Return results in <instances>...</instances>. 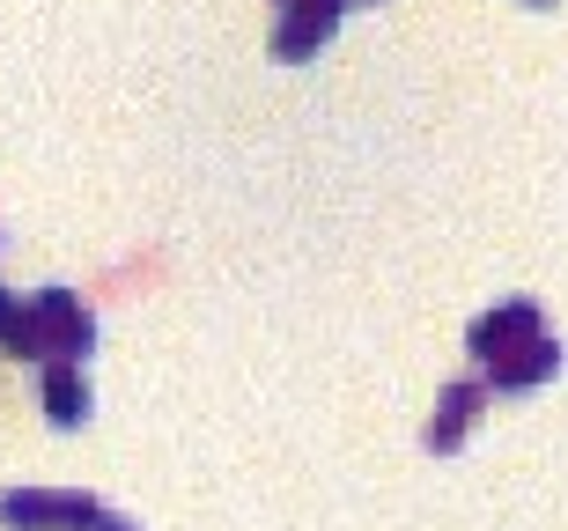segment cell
<instances>
[{
	"mask_svg": "<svg viewBox=\"0 0 568 531\" xmlns=\"http://www.w3.org/2000/svg\"><path fill=\"white\" fill-rule=\"evenodd\" d=\"M97 531H141V524H133V517H119V510H104V517H97Z\"/></svg>",
	"mask_w": 568,
	"mask_h": 531,
	"instance_id": "obj_9",
	"label": "cell"
},
{
	"mask_svg": "<svg viewBox=\"0 0 568 531\" xmlns=\"http://www.w3.org/2000/svg\"><path fill=\"white\" fill-rule=\"evenodd\" d=\"M104 502L89 488H8L0 494V524L8 531H97Z\"/></svg>",
	"mask_w": 568,
	"mask_h": 531,
	"instance_id": "obj_2",
	"label": "cell"
},
{
	"mask_svg": "<svg viewBox=\"0 0 568 531\" xmlns=\"http://www.w3.org/2000/svg\"><path fill=\"white\" fill-rule=\"evenodd\" d=\"M38 399H44V421L52 428H82L89 421V369L82 361H44V377H38Z\"/></svg>",
	"mask_w": 568,
	"mask_h": 531,
	"instance_id": "obj_7",
	"label": "cell"
},
{
	"mask_svg": "<svg viewBox=\"0 0 568 531\" xmlns=\"http://www.w3.org/2000/svg\"><path fill=\"white\" fill-rule=\"evenodd\" d=\"M0 347H8V355H22V361H44V340H38V318H30V303L8 296V288H0Z\"/></svg>",
	"mask_w": 568,
	"mask_h": 531,
	"instance_id": "obj_8",
	"label": "cell"
},
{
	"mask_svg": "<svg viewBox=\"0 0 568 531\" xmlns=\"http://www.w3.org/2000/svg\"><path fill=\"white\" fill-rule=\"evenodd\" d=\"M339 16H347V0H288L274 16V38H266L274 60H311L317 44L339 30Z\"/></svg>",
	"mask_w": 568,
	"mask_h": 531,
	"instance_id": "obj_4",
	"label": "cell"
},
{
	"mask_svg": "<svg viewBox=\"0 0 568 531\" xmlns=\"http://www.w3.org/2000/svg\"><path fill=\"white\" fill-rule=\"evenodd\" d=\"M547 333V318H539V303L531 296H509V303H495V310H480V318L465 325V347H473V361H495V355H509V347H525V340H539Z\"/></svg>",
	"mask_w": 568,
	"mask_h": 531,
	"instance_id": "obj_3",
	"label": "cell"
},
{
	"mask_svg": "<svg viewBox=\"0 0 568 531\" xmlns=\"http://www.w3.org/2000/svg\"><path fill=\"white\" fill-rule=\"evenodd\" d=\"M30 318H38L44 361H89L97 355V310H89V296H74L67 280H44L38 296H30Z\"/></svg>",
	"mask_w": 568,
	"mask_h": 531,
	"instance_id": "obj_1",
	"label": "cell"
},
{
	"mask_svg": "<svg viewBox=\"0 0 568 531\" xmlns=\"http://www.w3.org/2000/svg\"><path fill=\"white\" fill-rule=\"evenodd\" d=\"M480 413H487V384L480 377L443 384V391H436V413H428V428H422V443L436 450V458H443V450H458L465 436H473V421H480Z\"/></svg>",
	"mask_w": 568,
	"mask_h": 531,
	"instance_id": "obj_5",
	"label": "cell"
},
{
	"mask_svg": "<svg viewBox=\"0 0 568 531\" xmlns=\"http://www.w3.org/2000/svg\"><path fill=\"white\" fill-rule=\"evenodd\" d=\"M554 369H561V340H554V333H539V340H525V347H509V355L487 361L480 384H487V391H539Z\"/></svg>",
	"mask_w": 568,
	"mask_h": 531,
	"instance_id": "obj_6",
	"label": "cell"
},
{
	"mask_svg": "<svg viewBox=\"0 0 568 531\" xmlns=\"http://www.w3.org/2000/svg\"><path fill=\"white\" fill-rule=\"evenodd\" d=\"M281 8H288V0H281Z\"/></svg>",
	"mask_w": 568,
	"mask_h": 531,
	"instance_id": "obj_10",
	"label": "cell"
}]
</instances>
